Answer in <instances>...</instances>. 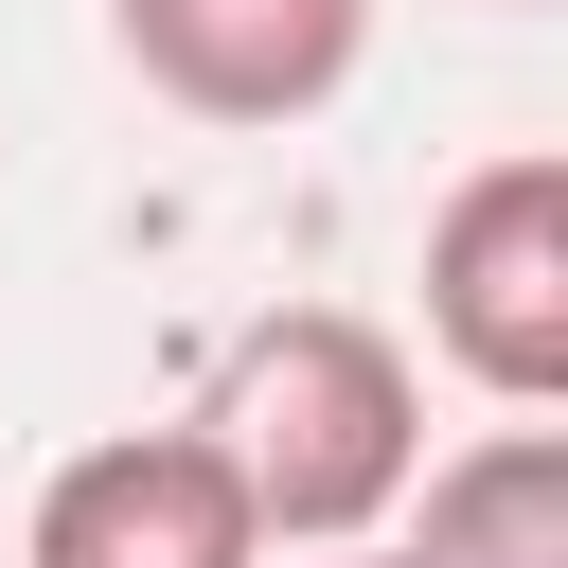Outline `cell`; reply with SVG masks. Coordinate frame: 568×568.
<instances>
[{
    "label": "cell",
    "mask_w": 568,
    "mask_h": 568,
    "mask_svg": "<svg viewBox=\"0 0 568 568\" xmlns=\"http://www.w3.org/2000/svg\"><path fill=\"white\" fill-rule=\"evenodd\" d=\"M195 444L231 462V497H248L266 550H373L408 515V479H426V373H408L390 320L284 302V320H248L213 355Z\"/></svg>",
    "instance_id": "1"
},
{
    "label": "cell",
    "mask_w": 568,
    "mask_h": 568,
    "mask_svg": "<svg viewBox=\"0 0 568 568\" xmlns=\"http://www.w3.org/2000/svg\"><path fill=\"white\" fill-rule=\"evenodd\" d=\"M426 355H444L479 408H515V426L568 408V160H550V142L479 160V178L426 213Z\"/></svg>",
    "instance_id": "2"
},
{
    "label": "cell",
    "mask_w": 568,
    "mask_h": 568,
    "mask_svg": "<svg viewBox=\"0 0 568 568\" xmlns=\"http://www.w3.org/2000/svg\"><path fill=\"white\" fill-rule=\"evenodd\" d=\"M18 568H266V532H248V497L195 426H106L36 479Z\"/></svg>",
    "instance_id": "3"
},
{
    "label": "cell",
    "mask_w": 568,
    "mask_h": 568,
    "mask_svg": "<svg viewBox=\"0 0 568 568\" xmlns=\"http://www.w3.org/2000/svg\"><path fill=\"white\" fill-rule=\"evenodd\" d=\"M106 36L195 124H320L373 53V0H106Z\"/></svg>",
    "instance_id": "4"
},
{
    "label": "cell",
    "mask_w": 568,
    "mask_h": 568,
    "mask_svg": "<svg viewBox=\"0 0 568 568\" xmlns=\"http://www.w3.org/2000/svg\"><path fill=\"white\" fill-rule=\"evenodd\" d=\"M408 568H568V426H479L462 462H426Z\"/></svg>",
    "instance_id": "5"
},
{
    "label": "cell",
    "mask_w": 568,
    "mask_h": 568,
    "mask_svg": "<svg viewBox=\"0 0 568 568\" xmlns=\"http://www.w3.org/2000/svg\"><path fill=\"white\" fill-rule=\"evenodd\" d=\"M320 568H408V550H320Z\"/></svg>",
    "instance_id": "6"
},
{
    "label": "cell",
    "mask_w": 568,
    "mask_h": 568,
    "mask_svg": "<svg viewBox=\"0 0 568 568\" xmlns=\"http://www.w3.org/2000/svg\"><path fill=\"white\" fill-rule=\"evenodd\" d=\"M515 18H550V0H515Z\"/></svg>",
    "instance_id": "7"
}]
</instances>
